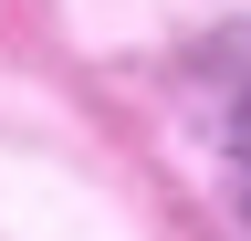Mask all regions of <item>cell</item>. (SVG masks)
<instances>
[{"label": "cell", "instance_id": "cell-1", "mask_svg": "<svg viewBox=\"0 0 251 241\" xmlns=\"http://www.w3.org/2000/svg\"><path fill=\"white\" fill-rule=\"evenodd\" d=\"M241 210H251V147H241Z\"/></svg>", "mask_w": 251, "mask_h": 241}]
</instances>
